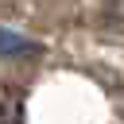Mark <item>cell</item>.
<instances>
[{
	"instance_id": "cell-1",
	"label": "cell",
	"mask_w": 124,
	"mask_h": 124,
	"mask_svg": "<svg viewBox=\"0 0 124 124\" xmlns=\"http://www.w3.org/2000/svg\"><path fill=\"white\" fill-rule=\"evenodd\" d=\"M0 124H23V93L0 81Z\"/></svg>"
}]
</instances>
